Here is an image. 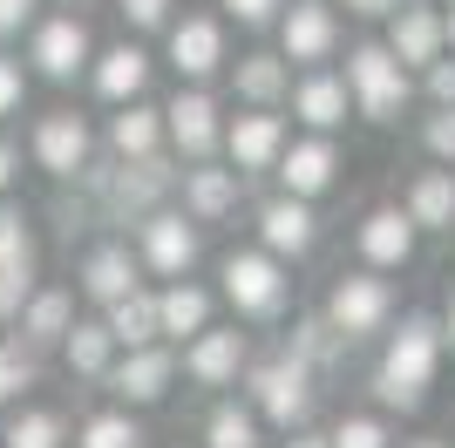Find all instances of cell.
Masks as SVG:
<instances>
[{"label":"cell","instance_id":"603a6c76","mask_svg":"<svg viewBox=\"0 0 455 448\" xmlns=\"http://www.w3.org/2000/svg\"><path fill=\"white\" fill-rule=\"evenodd\" d=\"M231 95H238L245 109H279L285 95H292V68H285V55H238V61H231Z\"/></svg>","mask_w":455,"mask_h":448},{"label":"cell","instance_id":"8992f818","mask_svg":"<svg viewBox=\"0 0 455 448\" xmlns=\"http://www.w3.org/2000/svg\"><path fill=\"white\" fill-rule=\"evenodd\" d=\"M136 259L150 265L156 279H184L190 265H197V218L156 204L150 218L136 224Z\"/></svg>","mask_w":455,"mask_h":448},{"label":"cell","instance_id":"9a60e30c","mask_svg":"<svg viewBox=\"0 0 455 448\" xmlns=\"http://www.w3.org/2000/svg\"><path fill=\"white\" fill-rule=\"evenodd\" d=\"M184 373L197 388H231L245 373V333L238 326H204L197 340H184Z\"/></svg>","mask_w":455,"mask_h":448},{"label":"cell","instance_id":"4316f807","mask_svg":"<svg viewBox=\"0 0 455 448\" xmlns=\"http://www.w3.org/2000/svg\"><path fill=\"white\" fill-rule=\"evenodd\" d=\"M156 313H164V340H197L211 326V292L204 285H190V279H171L164 292H156Z\"/></svg>","mask_w":455,"mask_h":448},{"label":"cell","instance_id":"7bdbcfd3","mask_svg":"<svg viewBox=\"0 0 455 448\" xmlns=\"http://www.w3.org/2000/svg\"><path fill=\"white\" fill-rule=\"evenodd\" d=\"M14 177H20V149L7 143V136H0V197L14 190Z\"/></svg>","mask_w":455,"mask_h":448},{"label":"cell","instance_id":"b9f144b4","mask_svg":"<svg viewBox=\"0 0 455 448\" xmlns=\"http://www.w3.org/2000/svg\"><path fill=\"white\" fill-rule=\"evenodd\" d=\"M428 95H435V102H455V61H428Z\"/></svg>","mask_w":455,"mask_h":448},{"label":"cell","instance_id":"cb8c5ba5","mask_svg":"<svg viewBox=\"0 0 455 448\" xmlns=\"http://www.w3.org/2000/svg\"><path fill=\"white\" fill-rule=\"evenodd\" d=\"M68 326H76V292H61V285L28 292V306L14 313V333L28 347H55V340H68Z\"/></svg>","mask_w":455,"mask_h":448},{"label":"cell","instance_id":"bcb514c9","mask_svg":"<svg viewBox=\"0 0 455 448\" xmlns=\"http://www.w3.org/2000/svg\"><path fill=\"white\" fill-rule=\"evenodd\" d=\"M442 347H455V292H449V313H442Z\"/></svg>","mask_w":455,"mask_h":448},{"label":"cell","instance_id":"ee69618b","mask_svg":"<svg viewBox=\"0 0 455 448\" xmlns=\"http://www.w3.org/2000/svg\"><path fill=\"white\" fill-rule=\"evenodd\" d=\"M285 448H333V435H313V428H292V442Z\"/></svg>","mask_w":455,"mask_h":448},{"label":"cell","instance_id":"d6986e66","mask_svg":"<svg viewBox=\"0 0 455 448\" xmlns=\"http://www.w3.org/2000/svg\"><path fill=\"white\" fill-rule=\"evenodd\" d=\"M387 48H395L408 68H428V61H442V48H449V35H442V14H435V7H421V0H401V7H395V28H387Z\"/></svg>","mask_w":455,"mask_h":448},{"label":"cell","instance_id":"3957f363","mask_svg":"<svg viewBox=\"0 0 455 448\" xmlns=\"http://www.w3.org/2000/svg\"><path fill=\"white\" fill-rule=\"evenodd\" d=\"M218 279H225V299L238 319H279L285 313V292H292V279H285V259L279 252H231L225 265H218Z\"/></svg>","mask_w":455,"mask_h":448},{"label":"cell","instance_id":"9c48e42d","mask_svg":"<svg viewBox=\"0 0 455 448\" xmlns=\"http://www.w3.org/2000/svg\"><path fill=\"white\" fill-rule=\"evenodd\" d=\"M164 136H171L177 156H190V164H204L211 149L225 143V123H218V102H211L197 82L190 89L171 95V109H164Z\"/></svg>","mask_w":455,"mask_h":448},{"label":"cell","instance_id":"8d00e7d4","mask_svg":"<svg viewBox=\"0 0 455 448\" xmlns=\"http://www.w3.org/2000/svg\"><path fill=\"white\" fill-rule=\"evenodd\" d=\"M333 448H387V428H380L374 414H347L340 428H333Z\"/></svg>","mask_w":455,"mask_h":448},{"label":"cell","instance_id":"d6a6232c","mask_svg":"<svg viewBox=\"0 0 455 448\" xmlns=\"http://www.w3.org/2000/svg\"><path fill=\"white\" fill-rule=\"evenodd\" d=\"M41 380V347H28V340H7L0 347V401H20V394Z\"/></svg>","mask_w":455,"mask_h":448},{"label":"cell","instance_id":"f35d334b","mask_svg":"<svg viewBox=\"0 0 455 448\" xmlns=\"http://www.w3.org/2000/svg\"><path fill=\"white\" fill-rule=\"evenodd\" d=\"M218 7H225V14L238 20V28H272L285 0H218Z\"/></svg>","mask_w":455,"mask_h":448},{"label":"cell","instance_id":"8fae6325","mask_svg":"<svg viewBox=\"0 0 455 448\" xmlns=\"http://www.w3.org/2000/svg\"><path fill=\"white\" fill-rule=\"evenodd\" d=\"M89 156H95V136H89V123H82L76 109H55V116H41L35 123V164L48 170V177H76V170H89Z\"/></svg>","mask_w":455,"mask_h":448},{"label":"cell","instance_id":"277c9868","mask_svg":"<svg viewBox=\"0 0 455 448\" xmlns=\"http://www.w3.org/2000/svg\"><path fill=\"white\" fill-rule=\"evenodd\" d=\"M347 89H354V109L367 123H395L408 109V61L387 41H367V48L347 55Z\"/></svg>","mask_w":455,"mask_h":448},{"label":"cell","instance_id":"7c38bea8","mask_svg":"<svg viewBox=\"0 0 455 448\" xmlns=\"http://www.w3.org/2000/svg\"><path fill=\"white\" fill-rule=\"evenodd\" d=\"M225 149H231V170H238V177L272 170V164H279V149H285V116H272V109L231 116V123H225Z\"/></svg>","mask_w":455,"mask_h":448},{"label":"cell","instance_id":"f1b7e54d","mask_svg":"<svg viewBox=\"0 0 455 448\" xmlns=\"http://www.w3.org/2000/svg\"><path fill=\"white\" fill-rule=\"evenodd\" d=\"M102 319H109V333H116V347H150V340H164V313H156V292H123V299H109L102 306Z\"/></svg>","mask_w":455,"mask_h":448},{"label":"cell","instance_id":"f546056e","mask_svg":"<svg viewBox=\"0 0 455 448\" xmlns=\"http://www.w3.org/2000/svg\"><path fill=\"white\" fill-rule=\"evenodd\" d=\"M204 448H259V408L251 401H218L204 421Z\"/></svg>","mask_w":455,"mask_h":448},{"label":"cell","instance_id":"74e56055","mask_svg":"<svg viewBox=\"0 0 455 448\" xmlns=\"http://www.w3.org/2000/svg\"><path fill=\"white\" fill-rule=\"evenodd\" d=\"M171 7H177V0H116V14L130 20V28H143V35L171 28Z\"/></svg>","mask_w":455,"mask_h":448},{"label":"cell","instance_id":"c3c4849f","mask_svg":"<svg viewBox=\"0 0 455 448\" xmlns=\"http://www.w3.org/2000/svg\"><path fill=\"white\" fill-rule=\"evenodd\" d=\"M408 448H442V442H408Z\"/></svg>","mask_w":455,"mask_h":448},{"label":"cell","instance_id":"2e32d148","mask_svg":"<svg viewBox=\"0 0 455 448\" xmlns=\"http://www.w3.org/2000/svg\"><path fill=\"white\" fill-rule=\"evenodd\" d=\"M272 170H279V190H292V197H320V190L333 184V170H340V149L326 143V130H313L306 143H285Z\"/></svg>","mask_w":455,"mask_h":448},{"label":"cell","instance_id":"836d02e7","mask_svg":"<svg viewBox=\"0 0 455 448\" xmlns=\"http://www.w3.org/2000/svg\"><path fill=\"white\" fill-rule=\"evenodd\" d=\"M61 442H68V421L55 408H28L7 421V448H61Z\"/></svg>","mask_w":455,"mask_h":448},{"label":"cell","instance_id":"ac0fdd59","mask_svg":"<svg viewBox=\"0 0 455 448\" xmlns=\"http://www.w3.org/2000/svg\"><path fill=\"white\" fill-rule=\"evenodd\" d=\"M347 109H354V89H347V75L306 68L299 82H292V116H299L306 130H340Z\"/></svg>","mask_w":455,"mask_h":448},{"label":"cell","instance_id":"60d3db41","mask_svg":"<svg viewBox=\"0 0 455 448\" xmlns=\"http://www.w3.org/2000/svg\"><path fill=\"white\" fill-rule=\"evenodd\" d=\"M41 20V0H0V41L20 35V28H35Z\"/></svg>","mask_w":455,"mask_h":448},{"label":"cell","instance_id":"ffe728a7","mask_svg":"<svg viewBox=\"0 0 455 448\" xmlns=\"http://www.w3.org/2000/svg\"><path fill=\"white\" fill-rule=\"evenodd\" d=\"M238 170H211V164H197V170H177V197H184V211L197 224H218V218H231L238 211Z\"/></svg>","mask_w":455,"mask_h":448},{"label":"cell","instance_id":"ba28073f","mask_svg":"<svg viewBox=\"0 0 455 448\" xmlns=\"http://www.w3.org/2000/svg\"><path fill=\"white\" fill-rule=\"evenodd\" d=\"M171 373H177V354L164 347V340H150V347H123L116 367L102 373V388H109L123 408H150V401H164Z\"/></svg>","mask_w":455,"mask_h":448},{"label":"cell","instance_id":"7402d4cb","mask_svg":"<svg viewBox=\"0 0 455 448\" xmlns=\"http://www.w3.org/2000/svg\"><path fill=\"white\" fill-rule=\"evenodd\" d=\"M136 285H143V259H136L130 244H95L89 259H82V292L95 306H109V299L136 292Z\"/></svg>","mask_w":455,"mask_h":448},{"label":"cell","instance_id":"484cf974","mask_svg":"<svg viewBox=\"0 0 455 448\" xmlns=\"http://www.w3.org/2000/svg\"><path fill=\"white\" fill-rule=\"evenodd\" d=\"M116 333H109V319H76L68 326V340H61V360H68V373H82V380H102V373L116 367Z\"/></svg>","mask_w":455,"mask_h":448},{"label":"cell","instance_id":"83f0119b","mask_svg":"<svg viewBox=\"0 0 455 448\" xmlns=\"http://www.w3.org/2000/svg\"><path fill=\"white\" fill-rule=\"evenodd\" d=\"M408 218H415V231H455V164L421 170L408 184Z\"/></svg>","mask_w":455,"mask_h":448},{"label":"cell","instance_id":"30bf717a","mask_svg":"<svg viewBox=\"0 0 455 448\" xmlns=\"http://www.w3.org/2000/svg\"><path fill=\"white\" fill-rule=\"evenodd\" d=\"M333 48H340V20H333V7H326V0H292V7L279 14V55H285V61L320 68Z\"/></svg>","mask_w":455,"mask_h":448},{"label":"cell","instance_id":"e0dca14e","mask_svg":"<svg viewBox=\"0 0 455 448\" xmlns=\"http://www.w3.org/2000/svg\"><path fill=\"white\" fill-rule=\"evenodd\" d=\"M354 238H361V259L374 265V272H395V265L415 259V218H408V211H395V204L367 211Z\"/></svg>","mask_w":455,"mask_h":448},{"label":"cell","instance_id":"ab89813d","mask_svg":"<svg viewBox=\"0 0 455 448\" xmlns=\"http://www.w3.org/2000/svg\"><path fill=\"white\" fill-rule=\"evenodd\" d=\"M20 95H28V68H20L14 55H0V116H14Z\"/></svg>","mask_w":455,"mask_h":448},{"label":"cell","instance_id":"7dc6e473","mask_svg":"<svg viewBox=\"0 0 455 448\" xmlns=\"http://www.w3.org/2000/svg\"><path fill=\"white\" fill-rule=\"evenodd\" d=\"M442 35H449V48H455V0H449V14H442Z\"/></svg>","mask_w":455,"mask_h":448},{"label":"cell","instance_id":"44dd1931","mask_svg":"<svg viewBox=\"0 0 455 448\" xmlns=\"http://www.w3.org/2000/svg\"><path fill=\"white\" fill-rule=\"evenodd\" d=\"M89 82L102 102H136V95L150 89V55L136 48V41H116V48H102V55L89 61Z\"/></svg>","mask_w":455,"mask_h":448},{"label":"cell","instance_id":"5bb4252c","mask_svg":"<svg viewBox=\"0 0 455 448\" xmlns=\"http://www.w3.org/2000/svg\"><path fill=\"white\" fill-rule=\"evenodd\" d=\"M171 68L184 82H211V75L225 68V20H211V14L171 20Z\"/></svg>","mask_w":455,"mask_h":448},{"label":"cell","instance_id":"6da1fadb","mask_svg":"<svg viewBox=\"0 0 455 448\" xmlns=\"http://www.w3.org/2000/svg\"><path fill=\"white\" fill-rule=\"evenodd\" d=\"M435 367H442V319L408 313L401 333H387V354H380V367H374V394L387 401V408L415 414L421 401H428Z\"/></svg>","mask_w":455,"mask_h":448},{"label":"cell","instance_id":"1f68e13d","mask_svg":"<svg viewBox=\"0 0 455 448\" xmlns=\"http://www.w3.org/2000/svg\"><path fill=\"white\" fill-rule=\"evenodd\" d=\"M340 347H347V340L333 333V326H326V313H320V319H299V326L285 333V354H299L313 373H320V367H333V354H340Z\"/></svg>","mask_w":455,"mask_h":448},{"label":"cell","instance_id":"7a4b0ae2","mask_svg":"<svg viewBox=\"0 0 455 448\" xmlns=\"http://www.w3.org/2000/svg\"><path fill=\"white\" fill-rule=\"evenodd\" d=\"M245 401L259 408V421H272V428H306L313 421V367H306L299 354H272L259 360V367L245 373Z\"/></svg>","mask_w":455,"mask_h":448},{"label":"cell","instance_id":"e575fe53","mask_svg":"<svg viewBox=\"0 0 455 448\" xmlns=\"http://www.w3.org/2000/svg\"><path fill=\"white\" fill-rule=\"evenodd\" d=\"M76 448H143V428L130 421V408H102L82 421V442Z\"/></svg>","mask_w":455,"mask_h":448},{"label":"cell","instance_id":"52a82bcc","mask_svg":"<svg viewBox=\"0 0 455 448\" xmlns=\"http://www.w3.org/2000/svg\"><path fill=\"white\" fill-rule=\"evenodd\" d=\"M28 61H35V75H48V82H76V75L95 61L89 20H82V14H48V20H35Z\"/></svg>","mask_w":455,"mask_h":448},{"label":"cell","instance_id":"f6af8a7d","mask_svg":"<svg viewBox=\"0 0 455 448\" xmlns=\"http://www.w3.org/2000/svg\"><path fill=\"white\" fill-rule=\"evenodd\" d=\"M347 7H354V14H395L401 0H347Z\"/></svg>","mask_w":455,"mask_h":448},{"label":"cell","instance_id":"5b68a950","mask_svg":"<svg viewBox=\"0 0 455 448\" xmlns=\"http://www.w3.org/2000/svg\"><path fill=\"white\" fill-rule=\"evenodd\" d=\"M387 313H395V292H387V279H374V272H340L333 292H326V326H333L347 347L380 333Z\"/></svg>","mask_w":455,"mask_h":448},{"label":"cell","instance_id":"d4e9b609","mask_svg":"<svg viewBox=\"0 0 455 448\" xmlns=\"http://www.w3.org/2000/svg\"><path fill=\"white\" fill-rule=\"evenodd\" d=\"M164 143H171V136H164V109H150L143 95H136V102H116L109 156H156Z\"/></svg>","mask_w":455,"mask_h":448},{"label":"cell","instance_id":"d590c367","mask_svg":"<svg viewBox=\"0 0 455 448\" xmlns=\"http://www.w3.org/2000/svg\"><path fill=\"white\" fill-rule=\"evenodd\" d=\"M421 143H428V156H435V164H455V102H435V116H428Z\"/></svg>","mask_w":455,"mask_h":448},{"label":"cell","instance_id":"4fadbf2b","mask_svg":"<svg viewBox=\"0 0 455 448\" xmlns=\"http://www.w3.org/2000/svg\"><path fill=\"white\" fill-rule=\"evenodd\" d=\"M313 238H320L313 197L279 190L272 204H259V244H266V252H279V259H306V252H313Z\"/></svg>","mask_w":455,"mask_h":448},{"label":"cell","instance_id":"4dcf8cb0","mask_svg":"<svg viewBox=\"0 0 455 448\" xmlns=\"http://www.w3.org/2000/svg\"><path fill=\"white\" fill-rule=\"evenodd\" d=\"M0 272H35V224L0 197Z\"/></svg>","mask_w":455,"mask_h":448}]
</instances>
